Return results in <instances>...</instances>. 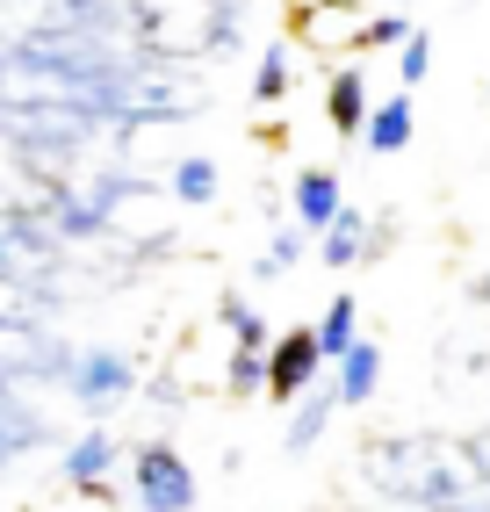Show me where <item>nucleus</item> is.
<instances>
[{
	"label": "nucleus",
	"instance_id": "nucleus-14",
	"mask_svg": "<svg viewBox=\"0 0 490 512\" xmlns=\"http://www.w3.org/2000/svg\"><path fill=\"white\" fill-rule=\"evenodd\" d=\"M217 195H224V166H217V159L188 152V159L166 166V202H181V210H209Z\"/></svg>",
	"mask_w": 490,
	"mask_h": 512
},
{
	"label": "nucleus",
	"instance_id": "nucleus-18",
	"mask_svg": "<svg viewBox=\"0 0 490 512\" xmlns=\"http://www.w3.org/2000/svg\"><path fill=\"white\" fill-rule=\"evenodd\" d=\"M245 29H253V0H209V51H245Z\"/></svg>",
	"mask_w": 490,
	"mask_h": 512
},
{
	"label": "nucleus",
	"instance_id": "nucleus-9",
	"mask_svg": "<svg viewBox=\"0 0 490 512\" xmlns=\"http://www.w3.org/2000/svg\"><path fill=\"white\" fill-rule=\"evenodd\" d=\"M382 368H390V354H382V339H354L332 368H325V390H332V404L339 412H368L375 404V390H382Z\"/></svg>",
	"mask_w": 490,
	"mask_h": 512
},
{
	"label": "nucleus",
	"instance_id": "nucleus-8",
	"mask_svg": "<svg viewBox=\"0 0 490 512\" xmlns=\"http://www.w3.org/2000/svg\"><path fill=\"white\" fill-rule=\"evenodd\" d=\"M368 109H375L368 65H361V58H339V65H325V130H332V138L361 145V123H368Z\"/></svg>",
	"mask_w": 490,
	"mask_h": 512
},
{
	"label": "nucleus",
	"instance_id": "nucleus-12",
	"mask_svg": "<svg viewBox=\"0 0 490 512\" xmlns=\"http://www.w3.org/2000/svg\"><path fill=\"white\" fill-rule=\"evenodd\" d=\"M296 80H303V44L274 37L260 51V65H253V109H282V101L296 94Z\"/></svg>",
	"mask_w": 490,
	"mask_h": 512
},
{
	"label": "nucleus",
	"instance_id": "nucleus-5",
	"mask_svg": "<svg viewBox=\"0 0 490 512\" xmlns=\"http://www.w3.org/2000/svg\"><path fill=\"white\" fill-rule=\"evenodd\" d=\"M361 22L368 8L354 0H296L289 37L303 44V58H361Z\"/></svg>",
	"mask_w": 490,
	"mask_h": 512
},
{
	"label": "nucleus",
	"instance_id": "nucleus-11",
	"mask_svg": "<svg viewBox=\"0 0 490 512\" xmlns=\"http://www.w3.org/2000/svg\"><path fill=\"white\" fill-rule=\"evenodd\" d=\"M411 138H418V101L397 87V94H382L375 109H368L361 152H368V159H397V152H411Z\"/></svg>",
	"mask_w": 490,
	"mask_h": 512
},
{
	"label": "nucleus",
	"instance_id": "nucleus-3",
	"mask_svg": "<svg viewBox=\"0 0 490 512\" xmlns=\"http://www.w3.org/2000/svg\"><path fill=\"white\" fill-rule=\"evenodd\" d=\"M137 390H145V375H137L130 347H73V361H65V375H58V397H73L94 419L123 412Z\"/></svg>",
	"mask_w": 490,
	"mask_h": 512
},
{
	"label": "nucleus",
	"instance_id": "nucleus-2",
	"mask_svg": "<svg viewBox=\"0 0 490 512\" xmlns=\"http://www.w3.org/2000/svg\"><path fill=\"white\" fill-rule=\"evenodd\" d=\"M116 484L130 491V512H195L202 505V476H195V462L173 448V440H137V448L123 455Z\"/></svg>",
	"mask_w": 490,
	"mask_h": 512
},
{
	"label": "nucleus",
	"instance_id": "nucleus-6",
	"mask_svg": "<svg viewBox=\"0 0 490 512\" xmlns=\"http://www.w3.org/2000/svg\"><path fill=\"white\" fill-rule=\"evenodd\" d=\"M123 440L109 433V426H87V433H73L65 440V455H58V484L73 491V498H109V484L123 476Z\"/></svg>",
	"mask_w": 490,
	"mask_h": 512
},
{
	"label": "nucleus",
	"instance_id": "nucleus-21",
	"mask_svg": "<svg viewBox=\"0 0 490 512\" xmlns=\"http://www.w3.org/2000/svg\"><path fill=\"white\" fill-rule=\"evenodd\" d=\"M476 303H490V275H483V282H476Z\"/></svg>",
	"mask_w": 490,
	"mask_h": 512
},
{
	"label": "nucleus",
	"instance_id": "nucleus-20",
	"mask_svg": "<svg viewBox=\"0 0 490 512\" xmlns=\"http://www.w3.org/2000/svg\"><path fill=\"white\" fill-rule=\"evenodd\" d=\"M411 29H418V22H411L404 8H368V22H361V58H368V51H397Z\"/></svg>",
	"mask_w": 490,
	"mask_h": 512
},
{
	"label": "nucleus",
	"instance_id": "nucleus-4",
	"mask_svg": "<svg viewBox=\"0 0 490 512\" xmlns=\"http://www.w3.org/2000/svg\"><path fill=\"white\" fill-rule=\"evenodd\" d=\"M397 246V224L390 217H368V210H354V202H346V210L310 238V253H318L332 275H346V267H368V260H382Z\"/></svg>",
	"mask_w": 490,
	"mask_h": 512
},
{
	"label": "nucleus",
	"instance_id": "nucleus-1",
	"mask_svg": "<svg viewBox=\"0 0 490 512\" xmlns=\"http://www.w3.org/2000/svg\"><path fill=\"white\" fill-rule=\"evenodd\" d=\"M361 484L404 512V505H476V462H469V440H447V433H390L361 455Z\"/></svg>",
	"mask_w": 490,
	"mask_h": 512
},
{
	"label": "nucleus",
	"instance_id": "nucleus-13",
	"mask_svg": "<svg viewBox=\"0 0 490 512\" xmlns=\"http://www.w3.org/2000/svg\"><path fill=\"white\" fill-rule=\"evenodd\" d=\"M217 332H224V354H267V339H274V325L260 318V303L245 289L217 296Z\"/></svg>",
	"mask_w": 490,
	"mask_h": 512
},
{
	"label": "nucleus",
	"instance_id": "nucleus-15",
	"mask_svg": "<svg viewBox=\"0 0 490 512\" xmlns=\"http://www.w3.org/2000/svg\"><path fill=\"white\" fill-rule=\"evenodd\" d=\"M310 339H318V354H325V368H332V361L361 339V296H332L325 311L310 318Z\"/></svg>",
	"mask_w": 490,
	"mask_h": 512
},
{
	"label": "nucleus",
	"instance_id": "nucleus-7",
	"mask_svg": "<svg viewBox=\"0 0 490 512\" xmlns=\"http://www.w3.org/2000/svg\"><path fill=\"white\" fill-rule=\"evenodd\" d=\"M325 383V354H318V339H310V325H289V332H274L267 339V397L274 404H296Z\"/></svg>",
	"mask_w": 490,
	"mask_h": 512
},
{
	"label": "nucleus",
	"instance_id": "nucleus-19",
	"mask_svg": "<svg viewBox=\"0 0 490 512\" xmlns=\"http://www.w3.org/2000/svg\"><path fill=\"white\" fill-rule=\"evenodd\" d=\"M390 58H397V87H404V94H418V87L433 80V29H411V37H404Z\"/></svg>",
	"mask_w": 490,
	"mask_h": 512
},
{
	"label": "nucleus",
	"instance_id": "nucleus-22",
	"mask_svg": "<svg viewBox=\"0 0 490 512\" xmlns=\"http://www.w3.org/2000/svg\"><path fill=\"white\" fill-rule=\"evenodd\" d=\"M483 101H490V80H483Z\"/></svg>",
	"mask_w": 490,
	"mask_h": 512
},
{
	"label": "nucleus",
	"instance_id": "nucleus-16",
	"mask_svg": "<svg viewBox=\"0 0 490 512\" xmlns=\"http://www.w3.org/2000/svg\"><path fill=\"white\" fill-rule=\"evenodd\" d=\"M332 412H339V404H332V390H325V383L310 390V397H296V404H289V426H282V448H289V455H310V448L325 440Z\"/></svg>",
	"mask_w": 490,
	"mask_h": 512
},
{
	"label": "nucleus",
	"instance_id": "nucleus-10",
	"mask_svg": "<svg viewBox=\"0 0 490 512\" xmlns=\"http://www.w3.org/2000/svg\"><path fill=\"white\" fill-rule=\"evenodd\" d=\"M339 210H346V174H339V166H296V181H289V217L318 238Z\"/></svg>",
	"mask_w": 490,
	"mask_h": 512
},
{
	"label": "nucleus",
	"instance_id": "nucleus-23",
	"mask_svg": "<svg viewBox=\"0 0 490 512\" xmlns=\"http://www.w3.org/2000/svg\"><path fill=\"white\" fill-rule=\"evenodd\" d=\"M0 469H8V455H0Z\"/></svg>",
	"mask_w": 490,
	"mask_h": 512
},
{
	"label": "nucleus",
	"instance_id": "nucleus-17",
	"mask_svg": "<svg viewBox=\"0 0 490 512\" xmlns=\"http://www.w3.org/2000/svg\"><path fill=\"white\" fill-rule=\"evenodd\" d=\"M303 253H310V231H303L296 217H289V224H274V231H267V246H260V260H253V282H282Z\"/></svg>",
	"mask_w": 490,
	"mask_h": 512
}]
</instances>
